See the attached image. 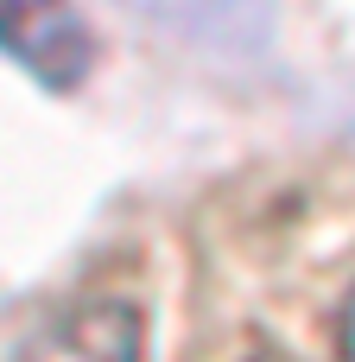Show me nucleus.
I'll return each mask as SVG.
<instances>
[{
	"mask_svg": "<svg viewBox=\"0 0 355 362\" xmlns=\"http://www.w3.org/2000/svg\"><path fill=\"white\" fill-rule=\"evenodd\" d=\"M0 57L44 89H76L95 64V45L76 0H0Z\"/></svg>",
	"mask_w": 355,
	"mask_h": 362,
	"instance_id": "obj_1",
	"label": "nucleus"
},
{
	"mask_svg": "<svg viewBox=\"0 0 355 362\" xmlns=\"http://www.w3.org/2000/svg\"><path fill=\"white\" fill-rule=\"evenodd\" d=\"M13 362H146V318L127 299H70L19 344Z\"/></svg>",
	"mask_w": 355,
	"mask_h": 362,
	"instance_id": "obj_2",
	"label": "nucleus"
},
{
	"mask_svg": "<svg viewBox=\"0 0 355 362\" xmlns=\"http://www.w3.org/2000/svg\"><path fill=\"white\" fill-rule=\"evenodd\" d=\"M343 362H355V293H349V305H343Z\"/></svg>",
	"mask_w": 355,
	"mask_h": 362,
	"instance_id": "obj_3",
	"label": "nucleus"
},
{
	"mask_svg": "<svg viewBox=\"0 0 355 362\" xmlns=\"http://www.w3.org/2000/svg\"><path fill=\"white\" fill-rule=\"evenodd\" d=\"M248 362H292V356H273V350H260V356H248Z\"/></svg>",
	"mask_w": 355,
	"mask_h": 362,
	"instance_id": "obj_4",
	"label": "nucleus"
}]
</instances>
